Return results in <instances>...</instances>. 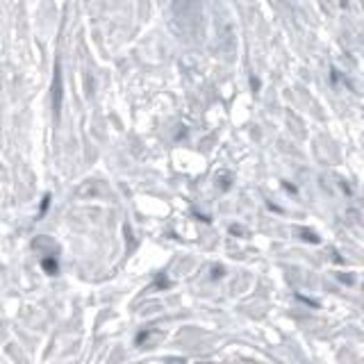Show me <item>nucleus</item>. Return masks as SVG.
<instances>
[{
    "instance_id": "obj_2",
    "label": "nucleus",
    "mask_w": 364,
    "mask_h": 364,
    "mask_svg": "<svg viewBox=\"0 0 364 364\" xmlns=\"http://www.w3.org/2000/svg\"><path fill=\"white\" fill-rule=\"evenodd\" d=\"M41 267L46 269V273H50V276H55L57 269H60V267H57V259H53V257H46V259L41 262Z\"/></svg>"
},
{
    "instance_id": "obj_4",
    "label": "nucleus",
    "mask_w": 364,
    "mask_h": 364,
    "mask_svg": "<svg viewBox=\"0 0 364 364\" xmlns=\"http://www.w3.org/2000/svg\"><path fill=\"white\" fill-rule=\"evenodd\" d=\"M166 364H185V360H176V358H171V360H166Z\"/></svg>"
},
{
    "instance_id": "obj_3",
    "label": "nucleus",
    "mask_w": 364,
    "mask_h": 364,
    "mask_svg": "<svg viewBox=\"0 0 364 364\" xmlns=\"http://www.w3.org/2000/svg\"><path fill=\"white\" fill-rule=\"evenodd\" d=\"M301 235H303V239H310V242H314V244L318 242V237L312 230H303V228H301Z\"/></svg>"
},
{
    "instance_id": "obj_1",
    "label": "nucleus",
    "mask_w": 364,
    "mask_h": 364,
    "mask_svg": "<svg viewBox=\"0 0 364 364\" xmlns=\"http://www.w3.org/2000/svg\"><path fill=\"white\" fill-rule=\"evenodd\" d=\"M53 109H62V68L55 66V77H53Z\"/></svg>"
}]
</instances>
